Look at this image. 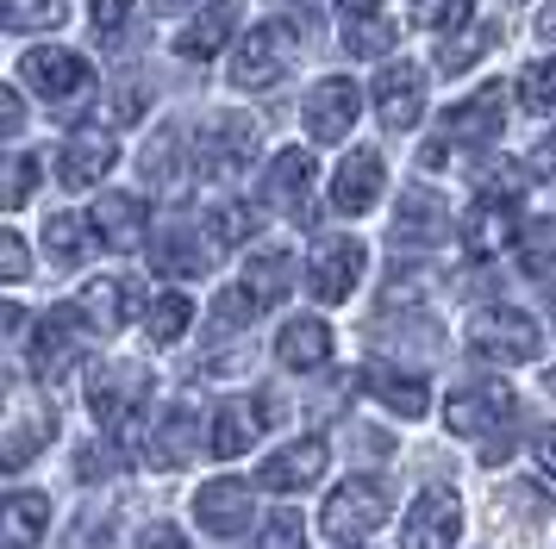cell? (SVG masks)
<instances>
[{"label": "cell", "instance_id": "cell-1", "mask_svg": "<svg viewBox=\"0 0 556 549\" xmlns=\"http://www.w3.org/2000/svg\"><path fill=\"white\" fill-rule=\"evenodd\" d=\"M469 349H476L481 362L519 369V362H531V356L544 349V331H538V319H526L519 306H481L476 319H469Z\"/></svg>", "mask_w": 556, "mask_h": 549}, {"label": "cell", "instance_id": "cell-2", "mask_svg": "<svg viewBox=\"0 0 556 549\" xmlns=\"http://www.w3.org/2000/svg\"><path fill=\"white\" fill-rule=\"evenodd\" d=\"M294 56H301V44H294L288 25H256L251 38H238V50H231V88L263 94L294 69Z\"/></svg>", "mask_w": 556, "mask_h": 549}, {"label": "cell", "instance_id": "cell-3", "mask_svg": "<svg viewBox=\"0 0 556 549\" xmlns=\"http://www.w3.org/2000/svg\"><path fill=\"white\" fill-rule=\"evenodd\" d=\"M501 119H506V94L501 88H481V94L456 100L451 113H444L438 144H426V169H444L456 144H488V138H501Z\"/></svg>", "mask_w": 556, "mask_h": 549}, {"label": "cell", "instance_id": "cell-4", "mask_svg": "<svg viewBox=\"0 0 556 549\" xmlns=\"http://www.w3.org/2000/svg\"><path fill=\"white\" fill-rule=\"evenodd\" d=\"M513 200H519V175L513 169L488 175V188H481V200L469 206V225H463V238H469L476 256H494V250H506L513 238H519V213H513Z\"/></svg>", "mask_w": 556, "mask_h": 549}, {"label": "cell", "instance_id": "cell-5", "mask_svg": "<svg viewBox=\"0 0 556 549\" xmlns=\"http://www.w3.org/2000/svg\"><path fill=\"white\" fill-rule=\"evenodd\" d=\"M356 113H363V88H356L351 75H326V81H313V94H306V106H301L306 138H313V144H344Z\"/></svg>", "mask_w": 556, "mask_h": 549}, {"label": "cell", "instance_id": "cell-6", "mask_svg": "<svg viewBox=\"0 0 556 549\" xmlns=\"http://www.w3.org/2000/svg\"><path fill=\"white\" fill-rule=\"evenodd\" d=\"M363 269H369V250L356 244V238H319L313 256H306V288H313V299L338 306V299H351Z\"/></svg>", "mask_w": 556, "mask_h": 549}, {"label": "cell", "instance_id": "cell-7", "mask_svg": "<svg viewBox=\"0 0 556 549\" xmlns=\"http://www.w3.org/2000/svg\"><path fill=\"white\" fill-rule=\"evenodd\" d=\"M376 524H388V487H381V481H369V474L344 481V487L326 499V531L338 537V544L369 537Z\"/></svg>", "mask_w": 556, "mask_h": 549}, {"label": "cell", "instance_id": "cell-8", "mask_svg": "<svg viewBox=\"0 0 556 549\" xmlns=\"http://www.w3.org/2000/svg\"><path fill=\"white\" fill-rule=\"evenodd\" d=\"M456 537H463V506H456L451 487H426L406 506V519H401L406 549H456Z\"/></svg>", "mask_w": 556, "mask_h": 549}, {"label": "cell", "instance_id": "cell-9", "mask_svg": "<svg viewBox=\"0 0 556 549\" xmlns=\"http://www.w3.org/2000/svg\"><path fill=\"white\" fill-rule=\"evenodd\" d=\"M20 75H26V81L51 100V106H70V100H81L88 88H94V69L81 63L76 50H56V44L26 50V56H20Z\"/></svg>", "mask_w": 556, "mask_h": 549}, {"label": "cell", "instance_id": "cell-10", "mask_svg": "<svg viewBox=\"0 0 556 549\" xmlns=\"http://www.w3.org/2000/svg\"><path fill=\"white\" fill-rule=\"evenodd\" d=\"M513 412H519L513 387H463L444 406V424H451L456 437H494V431L513 424Z\"/></svg>", "mask_w": 556, "mask_h": 549}, {"label": "cell", "instance_id": "cell-11", "mask_svg": "<svg viewBox=\"0 0 556 549\" xmlns=\"http://www.w3.org/2000/svg\"><path fill=\"white\" fill-rule=\"evenodd\" d=\"M426 113V69L419 63H388L376 75V119L388 131H413Z\"/></svg>", "mask_w": 556, "mask_h": 549}, {"label": "cell", "instance_id": "cell-12", "mask_svg": "<svg viewBox=\"0 0 556 549\" xmlns=\"http://www.w3.org/2000/svg\"><path fill=\"white\" fill-rule=\"evenodd\" d=\"M319 474H326V437H294V444H281L276 456L256 469V481H263L269 494H306Z\"/></svg>", "mask_w": 556, "mask_h": 549}, {"label": "cell", "instance_id": "cell-13", "mask_svg": "<svg viewBox=\"0 0 556 549\" xmlns=\"http://www.w3.org/2000/svg\"><path fill=\"white\" fill-rule=\"evenodd\" d=\"M251 481H238V474H219V481H206L201 494H194V519H201V531H213V537H238L244 524H251Z\"/></svg>", "mask_w": 556, "mask_h": 549}, {"label": "cell", "instance_id": "cell-14", "mask_svg": "<svg viewBox=\"0 0 556 549\" xmlns=\"http://www.w3.org/2000/svg\"><path fill=\"white\" fill-rule=\"evenodd\" d=\"M263 200H269L276 213H288V219H306V213H313V156H306L301 144H294V150H281L276 163H269Z\"/></svg>", "mask_w": 556, "mask_h": 549}, {"label": "cell", "instance_id": "cell-15", "mask_svg": "<svg viewBox=\"0 0 556 549\" xmlns=\"http://www.w3.org/2000/svg\"><path fill=\"white\" fill-rule=\"evenodd\" d=\"M256 156V125L251 119H219L194 144V169L201 175H238Z\"/></svg>", "mask_w": 556, "mask_h": 549}, {"label": "cell", "instance_id": "cell-16", "mask_svg": "<svg viewBox=\"0 0 556 549\" xmlns=\"http://www.w3.org/2000/svg\"><path fill=\"white\" fill-rule=\"evenodd\" d=\"M81 306H56L38 319V337H31V374H63L70 369V356L81 344Z\"/></svg>", "mask_w": 556, "mask_h": 549}, {"label": "cell", "instance_id": "cell-17", "mask_svg": "<svg viewBox=\"0 0 556 549\" xmlns=\"http://www.w3.org/2000/svg\"><path fill=\"white\" fill-rule=\"evenodd\" d=\"M381 200V156L376 150H351L344 163H338V175H331V206L338 213H369Z\"/></svg>", "mask_w": 556, "mask_h": 549}, {"label": "cell", "instance_id": "cell-18", "mask_svg": "<svg viewBox=\"0 0 556 549\" xmlns=\"http://www.w3.org/2000/svg\"><path fill=\"white\" fill-rule=\"evenodd\" d=\"M113 163H119V144L106 131H76L56 156V175H63V188H94Z\"/></svg>", "mask_w": 556, "mask_h": 549}, {"label": "cell", "instance_id": "cell-19", "mask_svg": "<svg viewBox=\"0 0 556 549\" xmlns=\"http://www.w3.org/2000/svg\"><path fill=\"white\" fill-rule=\"evenodd\" d=\"M88 225L101 231L106 250H131L138 238H144V225H151V206H144L138 194H101L94 213H88Z\"/></svg>", "mask_w": 556, "mask_h": 549}, {"label": "cell", "instance_id": "cell-20", "mask_svg": "<svg viewBox=\"0 0 556 549\" xmlns=\"http://www.w3.org/2000/svg\"><path fill=\"white\" fill-rule=\"evenodd\" d=\"M276 356H281V369H301V374L326 369V362H331L326 319H288V324H281V337H276Z\"/></svg>", "mask_w": 556, "mask_h": 549}, {"label": "cell", "instance_id": "cell-21", "mask_svg": "<svg viewBox=\"0 0 556 549\" xmlns=\"http://www.w3.org/2000/svg\"><path fill=\"white\" fill-rule=\"evenodd\" d=\"M144 387H151V381H144L138 369H101L94 381H88V412H94L101 424H119L131 406H138Z\"/></svg>", "mask_w": 556, "mask_h": 549}, {"label": "cell", "instance_id": "cell-22", "mask_svg": "<svg viewBox=\"0 0 556 549\" xmlns=\"http://www.w3.org/2000/svg\"><path fill=\"white\" fill-rule=\"evenodd\" d=\"M51 531V499L45 494H13L0 506V544L7 549H31Z\"/></svg>", "mask_w": 556, "mask_h": 549}, {"label": "cell", "instance_id": "cell-23", "mask_svg": "<svg viewBox=\"0 0 556 549\" xmlns=\"http://www.w3.org/2000/svg\"><path fill=\"white\" fill-rule=\"evenodd\" d=\"M363 387L388 406V412H401V419H419L431 406V394H426V381L419 374H401V369H388V362H376V369L363 374Z\"/></svg>", "mask_w": 556, "mask_h": 549}, {"label": "cell", "instance_id": "cell-24", "mask_svg": "<svg viewBox=\"0 0 556 549\" xmlns=\"http://www.w3.org/2000/svg\"><path fill=\"white\" fill-rule=\"evenodd\" d=\"M231 31H238V7H231V0H219V7H206L201 20L181 31L176 50H181V56H194V63H206V56H219V50H226Z\"/></svg>", "mask_w": 556, "mask_h": 549}, {"label": "cell", "instance_id": "cell-25", "mask_svg": "<svg viewBox=\"0 0 556 549\" xmlns=\"http://www.w3.org/2000/svg\"><path fill=\"white\" fill-rule=\"evenodd\" d=\"M256 437H263V412H251V399H231V406H219L206 449H213V456H244Z\"/></svg>", "mask_w": 556, "mask_h": 549}, {"label": "cell", "instance_id": "cell-26", "mask_svg": "<svg viewBox=\"0 0 556 549\" xmlns=\"http://www.w3.org/2000/svg\"><path fill=\"white\" fill-rule=\"evenodd\" d=\"M151 462L156 469H176V462H188V456H201V419L194 412H169V419L151 431Z\"/></svg>", "mask_w": 556, "mask_h": 549}, {"label": "cell", "instance_id": "cell-27", "mask_svg": "<svg viewBox=\"0 0 556 549\" xmlns=\"http://www.w3.org/2000/svg\"><path fill=\"white\" fill-rule=\"evenodd\" d=\"M206 244L201 238H188V231H163L151 244V269L156 274H176V281H194V274H206Z\"/></svg>", "mask_w": 556, "mask_h": 549}, {"label": "cell", "instance_id": "cell-28", "mask_svg": "<svg viewBox=\"0 0 556 549\" xmlns=\"http://www.w3.org/2000/svg\"><path fill=\"white\" fill-rule=\"evenodd\" d=\"M244 288H251V294L263 299V306H276V299L288 294V288H294V256H288L281 244L256 250L251 263H244Z\"/></svg>", "mask_w": 556, "mask_h": 549}, {"label": "cell", "instance_id": "cell-29", "mask_svg": "<svg viewBox=\"0 0 556 549\" xmlns=\"http://www.w3.org/2000/svg\"><path fill=\"white\" fill-rule=\"evenodd\" d=\"M81 319L101 324V331H119L131 319V288L126 281H88L81 288Z\"/></svg>", "mask_w": 556, "mask_h": 549}, {"label": "cell", "instance_id": "cell-30", "mask_svg": "<svg viewBox=\"0 0 556 549\" xmlns=\"http://www.w3.org/2000/svg\"><path fill=\"white\" fill-rule=\"evenodd\" d=\"M188 319H194V299L188 294H156L144 306V337L151 344H176L181 331H188Z\"/></svg>", "mask_w": 556, "mask_h": 549}, {"label": "cell", "instance_id": "cell-31", "mask_svg": "<svg viewBox=\"0 0 556 549\" xmlns=\"http://www.w3.org/2000/svg\"><path fill=\"white\" fill-rule=\"evenodd\" d=\"M251 231H256V213H251V206H238V200H226V206H213V213H206V238H213L219 250L244 244Z\"/></svg>", "mask_w": 556, "mask_h": 549}, {"label": "cell", "instance_id": "cell-32", "mask_svg": "<svg viewBox=\"0 0 556 549\" xmlns=\"http://www.w3.org/2000/svg\"><path fill=\"white\" fill-rule=\"evenodd\" d=\"M0 20H7V31H51L63 20V0H7Z\"/></svg>", "mask_w": 556, "mask_h": 549}, {"label": "cell", "instance_id": "cell-33", "mask_svg": "<svg viewBox=\"0 0 556 549\" xmlns=\"http://www.w3.org/2000/svg\"><path fill=\"white\" fill-rule=\"evenodd\" d=\"M388 44H394V25L388 20H344V50L351 56H388Z\"/></svg>", "mask_w": 556, "mask_h": 549}, {"label": "cell", "instance_id": "cell-34", "mask_svg": "<svg viewBox=\"0 0 556 549\" xmlns=\"http://www.w3.org/2000/svg\"><path fill=\"white\" fill-rule=\"evenodd\" d=\"M438 200L431 194H406V206H401V219H394V238H406V244H419V238H431L438 231Z\"/></svg>", "mask_w": 556, "mask_h": 549}, {"label": "cell", "instance_id": "cell-35", "mask_svg": "<svg viewBox=\"0 0 556 549\" xmlns=\"http://www.w3.org/2000/svg\"><path fill=\"white\" fill-rule=\"evenodd\" d=\"M81 231H88V225H81L76 213H56V219L45 225V250H51V263H81Z\"/></svg>", "mask_w": 556, "mask_h": 549}, {"label": "cell", "instance_id": "cell-36", "mask_svg": "<svg viewBox=\"0 0 556 549\" xmlns=\"http://www.w3.org/2000/svg\"><path fill=\"white\" fill-rule=\"evenodd\" d=\"M519 100H526L531 113H551L556 106V56H544V63H531L519 75Z\"/></svg>", "mask_w": 556, "mask_h": 549}, {"label": "cell", "instance_id": "cell-37", "mask_svg": "<svg viewBox=\"0 0 556 549\" xmlns=\"http://www.w3.org/2000/svg\"><path fill=\"white\" fill-rule=\"evenodd\" d=\"M469 13H476V0H419V7H413V25H426V31H456Z\"/></svg>", "mask_w": 556, "mask_h": 549}, {"label": "cell", "instance_id": "cell-38", "mask_svg": "<svg viewBox=\"0 0 556 549\" xmlns=\"http://www.w3.org/2000/svg\"><path fill=\"white\" fill-rule=\"evenodd\" d=\"M51 431H56V419H45V424L13 419V431H7V469H26L31 449H38V437H51Z\"/></svg>", "mask_w": 556, "mask_h": 549}, {"label": "cell", "instance_id": "cell-39", "mask_svg": "<svg viewBox=\"0 0 556 549\" xmlns=\"http://www.w3.org/2000/svg\"><path fill=\"white\" fill-rule=\"evenodd\" d=\"M256 312H263V299H256L244 281H238V288H226V294L213 299V319H219V324H251Z\"/></svg>", "mask_w": 556, "mask_h": 549}, {"label": "cell", "instance_id": "cell-40", "mask_svg": "<svg viewBox=\"0 0 556 549\" xmlns=\"http://www.w3.org/2000/svg\"><path fill=\"white\" fill-rule=\"evenodd\" d=\"M494 38H501V31H469L463 44H438V69H444V75L469 69V63H476V56H481L488 44H494Z\"/></svg>", "mask_w": 556, "mask_h": 549}, {"label": "cell", "instance_id": "cell-41", "mask_svg": "<svg viewBox=\"0 0 556 549\" xmlns=\"http://www.w3.org/2000/svg\"><path fill=\"white\" fill-rule=\"evenodd\" d=\"M551 263H556V225H551V219H538V225L526 231V269H531V274H544Z\"/></svg>", "mask_w": 556, "mask_h": 549}, {"label": "cell", "instance_id": "cell-42", "mask_svg": "<svg viewBox=\"0 0 556 549\" xmlns=\"http://www.w3.org/2000/svg\"><path fill=\"white\" fill-rule=\"evenodd\" d=\"M256 549H306L301 519H294V512H276V519L263 524V544H256Z\"/></svg>", "mask_w": 556, "mask_h": 549}, {"label": "cell", "instance_id": "cell-43", "mask_svg": "<svg viewBox=\"0 0 556 549\" xmlns=\"http://www.w3.org/2000/svg\"><path fill=\"white\" fill-rule=\"evenodd\" d=\"M31 181H38V163H31V156H13V163H7V188H0V200H7V206H26Z\"/></svg>", "mask_w": 556, "mask_h": 549}, {"label": "cell", "instance_id": "cell-44", "mask_svg": "<svg viewBox=\"0 0 556 549\" xmlns=\"http://www.w3.org/2000/svg\"><path fill=\"white\" fill-rule=\"evenodd\" d=\"M0 274L26 281V244H20V231H0Z\"/></svg>", "mask_w": 556, "mask_h": 549}, {"label": "cell", "instance_id": "cell-45", "mask_svg": "<svg viewBox=\"0 0 556 549\" xmlns=\"http://www.w3.org/2000/svg\"><path fill=\"white\" fill-rule=\"evenodd\" d=\"M88 13H94L101 31H119V25L131 20V0H88Z\"/></svg>", "mask_w": 556, "mask_h": 549}, {"label": "cell", "instance_id": "cell-46", "mask_svg": "<svg viewBox=\"0 0 556 549\" xmlns=\"http://www.w3.org/2000/svg\"><path fill=\"white\" fill-rule=\"evenodd\" d=\"M138 549H188V537H181L176 524H144L138 531Z\"/></svg>", "mask_w": 556, "mask_h": 549}, {"label": "cell", "instance_id": "cell-47", "mask_svg": "<svg viewBox=\"0 0 556 549\" xmlns=\"http://www.w3.org/2000/svg\"><path fill=\"white\" fill-rule=\"evenodd\" d=\"M0 131H7V138L20 131V94H13V88H0Z\"/></svg>", "mask_w": 556, "mask_h": 549}, {"label": "cell", "instance_id": "cell-48", "mask_svg": "<svg viewBox=\"0 0 556 549\" xmlns=\"http://www.w3.org/2000/svg\"><path fill=\"white\" fill-rule=\"evenodd\" d=\"M106 469H113V462H106V449H101V444L81 449V481H94V474H106Z\"/></svg>", "mask_w": 556, "mask_h": 549}, {"label": "cell", "instance_id": "cell-49", "mask_svg": "<svg viewBox=\"0 0 556 549\" xmlns=\"http://www.w3.org/2000/svg\"><path fill=\"white\" fill-rule=\"evenodd\" d=\"M538 474H544V481H556V437H544V444H538Z\"/></svg>", "mask_w": 556, "mask_h": 549}, {"label": "cell", "instance_id": "cell-50", "mask_svg": "<svg viewBox=\"0 0 556 549\" xmlns=\"http://www.w3.org/2000/svg\"><path fill=\"white\" fill-rule=\"evenodd\" d=\"M531 169H556V131H551L538 150H531Z\"/></svg>", "mask_w": 556, "mask_h": 549}, {"label": "cell", "instance_id": "cell-51", "mask_svg": "<svg viewBox=\"0 0 556 549\" xmlns=\"http://www.w3.org/2000/svg\"><path fill=\"white\" fill-rule=\"evenodd\" d=\"M376 7H381V0H344V20H369Z\"/></svg>", "mask_w": 556, "mask_h": 549}, {"label": "cell", "instance_id": "cell-52", "mask_svg": "<svg viewBox=\"0 0 556 549\" xmlns=\"http://www.w3.org/2000/svg\"><path fill=\"white\" fill-rule=\"evenodd\" d=\"M538 31H544V38H556V0L544 7V20H538Z\"/></svg>", "mask_w": 556, "mask_h": 549}, {"label": "cell", "instance_id": "cell-53", "mask_svg": "<svg viewBox=\"0 0 556 549\" xmlns=\"http://www.w3.org/2000/svg\"><path fill=\"white\" fill-rule=\"evenodd\" d=\"M156 7H181V0H156Z\"/></svg>", "mask_w": 556, "mask_h": 549}]
</instances>
